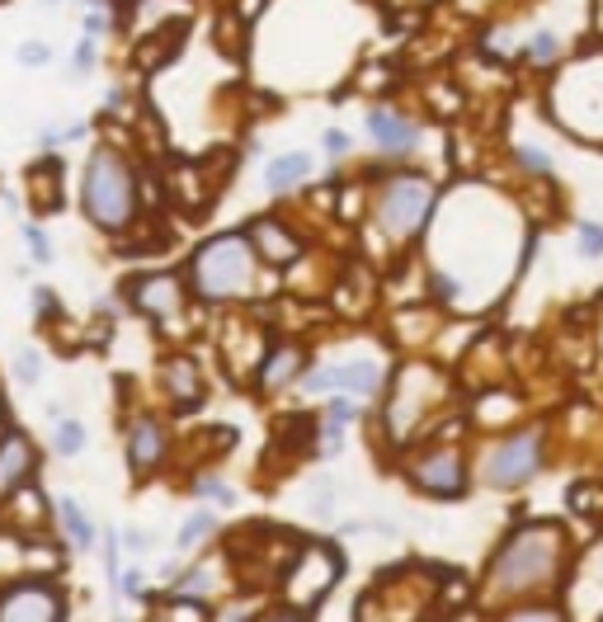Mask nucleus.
<instances>
[{
  "label": "nucleus",
  "mask_w": 603,
  "mask_h": 622,
  "mask_svg": "<svg viewBox=\"0 0 603 622\" xmlns=\"http://www.w3.org/2000/svg\"><path fill=\"white\" fill-rule=\"evenodd\" d=\"M123 288H128L132 312H142V316L160 320L166 330H175V326H179V316H185V303H189V284H185L179 274H170V269L137 274V278H128Z\"/></svg>",
  "instance_id": "obj_12"
},
{
  "label": "nucleus",
  "mask_w": 603,
  "mask_h": 622,
  "mask_svg": "<svg viewBox=\"0 0 603 622\" xmlns=\"http://www.w3.org/2000/svg\"><path fill=\"white\" fill-rule=\"evenodd\" d=\"M307 179H312V156L307 151H284V156H274L265 166V194L284 198V194L307 185Z\"/></svg>",
  "instance_id": "obj_22"
},
{
  "label": "nucleus",
  "mask_w": 603,
  "mask_h": 622,
  "mask_svg": "<svg viewBox=\"0 0 603 622\" xmlns=\"http://www.w3.org/2000/svg\"><path fill=\"white\" fill-rule=\"evenodd\" d=\"M320 147H326L330 156H349L354 151V137L345 128H326V132H320Z\"/></svg>",
  "instance_id": "obj_40"
},
{
  "label": "nucleus",
  "mask_w": 603,
  "mask_h": 622,
  "mask_svg": "<svg viewBox=\"0 0 603 622\" xmlns=\"http://www.w3.org/2000/svg\"><path fill=\"white\" fill-rule=\"evenodd\" d=\"M29 198H33V213L62 208V160H38L29 170Z\"/></svg>",
  "instance_id": "obj_23"
},
{
  "label": "nucleus",
  "mask_w": 603,
  "mask_h": 622,
  "mask_svg": "<svg viewBox=\"0 0 603 622\" xmlns=\"http://www.w3.org/2000/svg\"><path fill=\"white\" fill-rule=\"evenodd\" d=\"M575 236H580V255L585 259L603 255V227L599 223H575Z\"/></svg>",
  "instance_id": "obj_35"
},
{
  "label": "nucleus",
  "mask_w": 603,
  "mask_h": 622,
  "mask_svg": "<svg viewBox=\"0 0 603 622\" xmlns=\"http://www.w3.org/2000/svg\"><path fill=\"white\" fill-rule=\"evenodd\" d=\"M339 580H345V556H339V547L320 543V537H302L284 561V575H278V599H284V609L312 618L335 594Z\"/></svg>",
  "instance_id": "obj_5"
},
{
  "label": "nucleus",
  "mask_w": 603,
  "mask_h": 622,
  "mask_svg": "<svg viewBox=\"0 0 603 622\" xmlns=\"http://www.w3.org/2000/svg\"><path fill=\"white\" fill-rule=\"evenodd\" d=\"M90 67H95V38H86V43L71 52V76H90Z\"/></svg>",
  "instance_id": "obj_41"
},
{
  "label": "nucleus",
  "mask_w": 603,
  "mask_h": 622,
  "mask_svg": "<svg viewBox=\"0 0 603 622\" xmlns=\"http://www.w3.org/2000/svg\"><path fill=\"white\" fill-rule=\"evenodd\" d=\"M95 33H105V14H86V38Z\"/></svg>",
  "instance_id": "obj_44"
},
{
  "label": "nucleus",
  "mask_w": 603,
  "mask_h": 622,
  "mask_svg": "<svg viewBox=\"0 0 603 622\" xmlns=\"http://www.w3.org/2000/svg\"><path fill=\"white\" fill-rule=\"evenodd\" d=\"M246 236H250V246H255V255L265 259V265H274V269H284V265H293V259L302 255V240L278 223V217H255V223L246 227Z\"/></svg>",
  "instance_id": "obj_19"
},
{
  "label": "nucleus",
  "mask_w": 603,
  "mask_h": 622,
  "mask_svg": "<svg viewBox=\"0 0 603 622\" xmlns=\"http://www.w3.org/2000/svg\"><path fill=\"white\" fill-rule=\"evenodd\" d=\"M80 208L99 231H128L137 223V170L118 147H95L80 175Z\"/></svg>",
  "instance_id": "obj_3"
},
{
  "label": "nucleus",
  "mask_w": 603,
  "mask_h": 622,
  "mask_svg": "<svg viewBox=\"0 0 603 622\" xmlns=\"http://www.w3.org/2000/svg\"><path fill=\"white\" fill-rule=\"evenodd\" d=\"M189 491H194L198 505H208V510H231V505H236V491H231L217 472H198V476L189 481Z\"/></svg>",
  "instance_id": "obj_26"
},
{
  "label": "nucleus",
  "mask_w": 603,
  "mask_h": 622,
  "mask_svg": "<svg viewBox=\"0 0 603 622\" xmlns=\"http://www.w3.org/2000/svg\"><path fill=\"white\" fill-rule=\"evenodd\" d=\"M160 387H166V396L175 401V411L204 406V373H198V364L189 354H170L166 364H160Z\"/></svg>",
  "instance_id": "obj_20"
},
{
  "label": "nucleus",
  "mask_w": 603,
  "mask_h": 622,
  "mask_svg": "<svg viewBox=\"0 0 603 622\" xmlns=\"http://www.w3.org/2000/svg\"><path fill=\"white\" fill-rule=\"evenodd\" d=\"M33 476H38V448H33V438L24 430L6 425V430H0V505H6V500L19 486H29Z\"/></svg>",
  "instance_id": "obj_17"
},
{
  "label": "nucleus",
  "mask_w": 603,
  "mask_h": 622,
  "mask_svg": "<svg viewBox=\"0 0 603 622\" xmlns=\"http://www.w3.org/2000/svg\"><path fill=\"white\" fill-rule=\"evenodd\" d=\"M364 419V406H358L354 396H330L326 406H320V425H335V430H349Z\"/></svg>",
  "instance_id": "obj_29"
},
{
  "label": "nucleus",
  "mask_w": 603,
  "mask_h": 622,
  "mask_svg": "<svg viewBox=\"0 0 603 622\" xmlns=\"http://www.w3.org/2000/svg\"><path fill=\"white\" fill-rule=\"evenodd\" d=\"M594 24H599V33H603V0H594Z\"/></svg>",
  "instance_id": "obj_45"
},
{
  "label": "nucleus",
  "mask_w": 603,
  "mask_h": 622,
  "mask_svg": "<svg viewBox=\"0 0 603 622\" xmlns=\"http://www.w3.org/2000/svg\"><path fill=\"white\" fill-rule=\"evenodd\" d=\"M0 622H67V590L57 575H19L0 585Z\"/></svg>",
  "instance_id": "obj_9"
},
{
  "label": "nucleus",
  "mask_w": 603,
  "mask_h": 622,
  "mask_svg": "<svg viewBox=\"0 0 603 622\" xmlns=\"http://www.w3.org/2000/svg\"><path fill=\"white\" fill-rule=\"evenodd\" d=\"M24 240H29L33 265H52V240H48V231H43V227H38V223H24Z\"/></svg>",
  "instance_id": "obj_34"
},
{
  "label": "nucleus",
  "mask_w": 603,
  "mask_h": 622,
  "mask_svg": "<svg viewBox=\"0 0 603 622\" xmlns=\"http://www.w3.org/2000/svg\"><path fill=\"white\" fill-rule=\"evenodd\" d=\"M52 453L57 457H80L86 453V425L80 419H57V434H52Z\"/></svg>",
  "instance_id": "obj_28"
},
{
  "label": "nucleus",
  "mask_w": 603,
  "mask_h": 622,
  "mask_svg": "<svg viewBox=\"0 0 603 622\" xmlns=\"http://www.w3.org/2000/svg\"><path fill=\"white\" fill-rule=\"evenodd\" d=\"M113 599H132V604H142L147 599V575L137 566H123V575H118V585H113Z\"/></svg>",
  "instance_id": "obj_32"
},
{
  "label": "nucleus",
  "mask_w": 603,
  "mask_h": 622,
  "mask_svg": "<svg viewBox=\"0 0 603 622\" xmlns=\"http://www.w3.org/2000/svg\"><path fill=\"white\" fill-rule=\"evenodd\" d=\"M170 448H175V438H170V425L160 415L142 411V415H132L128 425H123V453H128V472L137 481H151L160 467L170 463Z\"/></svg>",
  "instance_id": "obj_13"
},
{
  "label": "nucleus",
  "mask_w": 603,
  "mask_h": 622,
  "mask_svg": "<svg viewBox=\"0 0 603 622\" xmlns=\"http://www.w3.org/2000/svg\"><path fill=\"white\" fill-rule=\"evenodd\" d=\"M151 622H166V618H151Z\"/></svg>",
  "instance_id": "obj_47"
},
{
  "label": "nucleus",
  "mask_w": 603,
  "mask_h": 622,
  "mask_svg": "<svg viewBox=\"0 0 603 622\" xmlns=\"http://www.w3.org/2000/svg\"><path fill=\"white\" fill-rule=\"evenodd\" d=\"M48 6H57V0H48Z\"/></svg>",
  "instance_id": "obj_48"
},
{
  "label": "nucleus",
  "mask_w": 603,
  "mask_h": 622,
  "mask_svg": "<svg viewBox=\"0 0 603 622\" xmlns=\"http://www.w3.org/2000/svg\"><path fill=\"white\" fill-rule=\"evenodd\" d=\"M189 293L198 303H246L259 293V255L246 231L208 236L189 259Z\"/></svg>",
  "instance_id": "obj_2"
},
{
  "label": "nucleus",
  "mask_w": 603,
  "mask_h": 622,
  "mask_svg": "<svg viewBox=\"0 0 603 622\" xmlns=\"http://www.w3.org/2000/svg\"><path fill=\"white\" fill-rule=\"evenodd\" d=\"M302 373H307V349H302L297 339H274V345L259 354V364H255V387L265 396H274V392L293 387Z\"/></svg>",
  "instance_id": "obj_18"
},
{
  "label": "nucleus",
  "mask_w": 603,
  "mask_h": 622,
  "mask_svg": "<svg viewBox=\"0 0 603 622\" xmlns=\"http://www.w3.org/2000/svg\"><path fill=\"white\" fill-rule=\"evenodd\" d=\"M33 307H38V316H52V312H62V303L52 297V288H33Z\"/></svg>",
  "instance_id": "obj_43"
},
{
  "label": "nucleus",
  "mask_w": 603,
  "mask_h": 622,
  "mask_svg": "<svg viewBox=\"0 0 603 622\" xmlns=\"http://www.w3.org/2000/svg\"><path fill=\"white\" fill-rule=\"evenodd\" d=\"M14 373H19V383H24V387H38V377H43V354H38V349H19L14 354Z\"/></svg>",
  "instance_id": "obj_33"
},
{
  "label": "nucleus",
  "mask_w": 603,
  "mask_h": 622,
  "mask_svg": "<svg viewBox=\"0 0 603 622\" xmlns=\"http://www.w3.org/2000/svg\"><path fill=\"white\" fill-rule=\"evenodd\" d=\"M561 609L571 622H603V533L571 561V575L561 585Z\"/></svg>",
  "instance_id": "obj_10"
},
{
  "label": "nucleus",
  "mask_w": 603,
  "mask_h": 622,
  "mask_svg": "<svg viewBox=\"0 0 603 622\" xmlns=\"http://www.w3.org/2000/svg\"><path fill=\"white\" fill-rule=\"evenodd\" d=\"M542 467H547V430L524 425V430L500 434L495 444L481 453L476 481L486 491H524L542 476Z\"/></svg>",
  "instance_id": "obj_6"
},
{
  "label": "nucleus",
  "mask_w": 603,
  "mask_h": 622,
  "mask_svg": "<svg viewBox=\"0 0 603 622\" xmlns=\"http://www.w3.org/2000/svg\"><path fill=\"white\" fill-rule=\"evenodd\" d=\"M514 48H518V33H510V29H491L486 33V52L500 57V62H505V57H514Z\"/></svg>",
  "instance_id": "obj_37"
},
{
  "label": "nucleus",
  "mask_w": 603,
  "mask_h": 622,
  "mask_svg": "<svg viewBox=\"0 0 603 622\" xmlns=\"http://www.w3.org/2000/svg\"><path fill=\"white\" fill-rule=\"evenodd\" d=\"M29 561H33V543L24 533L0 524V585H10V580H19V575H33Z\"/></svg>",
  "instance_id": "obj_25"
},
{
  "label": "nucleus",
  "mask_w": 603,
  "mask_h": 622,
  "mask_svg": "<svg viewBox=\"0 0 603 622\" xmlns=\"http://www.w3.org/2000/svg\"><path fill=\"white\" fill-rule=\"evenodd\" d=\"M514 160H518V170L533 175V179H547L552 175V156L542 151V147H533V142H518L514 147Z\"/></svg>",
  "instance_id": "obj_31"
},
{
  "label": "nucleus",
  "mask_w": 603,
  "mask_h": 622,
  "mask_svg": "<svg viewBox=\"0 0 603 622\" xmlns=\"http://www.w3.org/2000/svg\"><path fill=\"white\" fill-rule=\"evenodd\" d=\"M302 396H373L387 387V373H382L377 358H349V364H316L297 377Z\"/></svg>",
  "instance_id": "obj_11"
},
{
  "label": "nucleus",
  "mask_w": 603,
  "mask_h": 622,
  "mask_svg": "<svg viewBox=\"0 0 603 622\" xmlns=\"http://www.w3.org/2000/svg\"><path fill=\"white\" fill-rule=\"evenodd\" d=\"M429 377H434V368H425V364H406L392 377L387 401H382V434H387V444H411L415 430L425 425V411L434 401H425L419 387H425Z\"/></svg>",
  "instance_id": "obj_8"
},
{
  "label": "nucleus",
  "mask_w": 603,
  "mask_h": 622,
  "mask_svg": "<svg viewBox=\"0 0 603 622\" xmlns=\"http://www.w3.org/2000/svg\"><path fill=\"white\" fill-rule=\"evenodd\" d=\"M0 524L14 529V533H24L29 543H43L48 529H57V519H52V500L38 491V481H29V486H19L6 505H0Z\"/></svg>",
  "instance_id": "obj_15"
},
{
  "label": "nucleus",
  "mask_w": 603,
  "mask_h": 622,
  "mask_svg": "<svg viewBox=\"0 0 603 622\" xmlns=\"http://www.w3.org/2000/svg\"><path fill=\"white\" fill-rule=\"evenodd\" d=\"M500 622H571L561 599H528V604H514L500 613Z\"/></svg>",
  "instance_id": "obj_27"
},
{
  "label": "nucleus",
  "mask_w": 603,
  "mask_h": 622,
  "mask_svg": "<svg viewBox=\"0 0 603 622\" xmlns=\"http://www.w3.org/2000/svg\"><path fill=\"white\" fill-rule=\"evenodd\" d=\"M255 613H259V609L246 604V599H231V604H227V609H217L208 622H255Z\"/></svg>",
  "instance_id": "obj_38"
},
{
  "label": "nucleus",
  "mask_w": 603,
  "mask_h": 622,
  "mask_svg": "<svg viewBox=\"0 0 603 622\" xmlns=\"http://www.w3.org/2000/svg\"><path fill=\"white\" fill-rule=\"evenodd\" d=\"M364 132H368V142H373V151L382 156V160H406V156H415V147H419V128L411 124L406 113H396V109H368L364 113Z\"/></svg>",
  "instance_id": "obj_16"
},
{
  "label": "nucleus",
  "mask_w": 603,
  "mask_h": 622,
  "mask_svg": "<svg viewBox=\"0 0 603 622\" xmlns=\"http://www.w3.org/2000/svg\"><path fill=\"white\" fill-rule=\"evenodd\" d=\"M217 533H223V519H217L208 505H198L194 514H185V524H179V533H175V552L189 561V552H198L204 543H212Z\"/></svg>",
  "instance_id": "obj_24"
},
{
  "label": "nucleus",
  "mask_w": 603,
  "mask_h": 622,
  "mask_svg": "<svg viewBox=\"0 0 603 622\" xmlns=\"http://www.w3.org/2000/svg\"><path fill=\"white\" fill-rule=\"evenodd\" d=\"M255 622H307V618H302V613H293V609H284V604H278V609H259V613H255Z\"/></svg>",
  "instance_id": "obj_42"
},
{
  "label": "nucleus",
  "mask_w": 603,
  "mask_h": 622,
  "mask_svg": "<svg viewBox=\"0 0 603 622\" xmlns=\"http://www.w3.org/2000/svg\"><path fill=\"white\" fill-rule=\"evenodd\" d=\"M0 430H6V392H0Z\"/></svg>",
  "instance_id": "obj_46"
},
{
  "label": "nucleus",
  "mask_w": 603,
  "mask_h": 622,
  "mask_svg": "<svg viewBox=\"0 0 603 622\" xmlns=\"http://www.w3.org/2000/svg\"><path fill=\"white\" fill-rule=\"evenodd\" d=\"M556 52H561V38L552 29H537V33L524 38V57H528V62H537V67H552Z\"/></svg>",
  "instance_id": "obj_30"
},
{
  "label": "nucleus",
  "mask_w": 603,
  "mask_h": 622,
  "mask_svg": "<svg viewBox=\"0 0 603 622\" xmlns=\"http://www.w3.org/2000/svg\"><path fill=\"white\" fill-rule=\"evenodd\" d=\"M438 208V185L429 175H415V170H396V175H382L373 185V227L392 240V246H406L419 231L429 227V217Z\"/></svg>",
  "instance_id": "obj_4"
},
{
  "label": "nucleus",
  "mask_w": 603,
  "mask_h": 622,
  "mask_svg": "<svg viewBox=\"0 0 603 622\" xmlns=\"http://www.w3.org/2000/svg\"><path fill=\"white\" fill-rule=\"evenodd\" d=\"M571 529L561 519H518L486 561L481 604L514 609L528 599H556L571 575Z\"/></svg>",
  "instance_id": "obj_1"
},
{
  "label": "nucleus",
  "mask_w": 603,
  "mask_h": 622,
  "mask_svg": "<svg viewBox=\"0 0 603 622\" xmlns=\"http://www.w3.org/2000/svg\"><path fill=\"white\" fill-rule=\"evenodd\" d=\"M19 67H48L52 62V48L48 43H19Z\"/></svg>",
  "instance_id": "obj_39"
},
{
  "label": "nucleus",
  "mask_w": 603,
  "mask_h": 622,
  "mask_svg": "<svg viewBox=\"0 0 603 622\" xmlns=\"http://www.w3.org/2000/svg\"><path fill=\"white\" fill-rule=\"evenodd\" d=\"M231 552H208V556H194L185 571L170 580V594L166 599H185V604H217L223 594H231Z\"/></svg>",
  "instance_id": "obj_14"
},
{
  "label": "nucleus",
  "mask_w": 603,
  "mask_h": 622,
  "mask_svg": "<svg viewBox=\"0 0 603 622\" xmlns=\"http://www.w3.org/2000/svg\"><path fill=\"white\" fill-rule=\"evenodd\" d=\"M52 519H57V529H62L71 552H95L99 529H95V519L86 514V505H80L76 495H57L52 500Z\"/></svg>",
  "instance_id": "obj_21"
},
{
  "label": "nucleus",
  "mask_w": 603,
  "mask_h": 622,
  "mask_svg": "<svg viewBox=\"0 0 603 622\" xmlns=\"http://www.w3.org/2000/svg\"><path fill=\"white\" fill-rule=\"evenodd\" d=\"M401 476H406V486L419 491L425 500H462L472 491V467H467V453H462L457 444H429L406 457V467H401Z\"/></svg>",
  "instance_id": "obj_7"
},
{
  "label": "nucleus",
  "mask_w": 603,
  "mask_h": 622,
  "mask_svg": "<svg viewBox=\"0 0 603 622\" xmlns=\"http://www.w3.org/2000/svg\"><path fill=\"white\" fill-rule=\"evenodd\" d=\"M118 543H123V556H147L151 552V533L147 529H118Z\"/></svg>",
  "instance_id": "obj_36"
}]
</instances>
